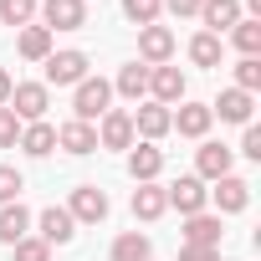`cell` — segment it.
<instances>
[{
    "label": "cell",
    "instance_id": "33",
    "mask_svg": "<svg viewBox=\"0 0 261 261\" xmlns=\"http://www.w3.org/2000/svg\"><path fill=\"white\" fill-rule=\"evenodd\" d=\"M21 144V118L11 108H0V149H16Z\"/></svg>",
    "mask_w": 261,
    "mask_h": 261
},
{
    "label": "cell",
    "instance_id": "3",
    "mask_svg": "<svg viewBox=\"0 0 261 261\" xmlns=\"http://www.w3.org/2000/svg\"><path fill=\"white\" fill-rule=\"evenodd\" d=\"M6 108H11L21 123H41V118H46V108H51V87H46V82H16Z\"/></svg>",
    "mask_w": 261,
    "mask_h": 261
},
{
    "label": "cell",
    "instance_id": "20",
    "mask_svg": "<svg viewBox=\"0 0 261 261\" xmlns=\"http://www.w3.org/2000/svg\"><path fill=\"white\" fill-rule=\"evenodd\" d=\"M251 108H256V102H251V92H241V87H225V92L210 102V113H220L225 123H251Z\"/></svg>",
    "mask_w": 261,
    "mask_h": 261
},
{
    "label": "cell",
    "instance_id": "37",
    "mask_svg": "<svg viewBox=\"0 0 261 261\" xmlns=\"http://www.w3.org/2000/svg\"><path fill=\"white\" fill-rule=\"evenodd\" d=\"M11 87H16V82H11V72H6V67H0V108H6V102H11Z\"/></svg>",
    "mask_w": 261,
    "mask_h": 261
},
{
    "label": "cell",
    "instance_id": "24",
    "mask_svg": "<svg viewBox=\"0 0 261 261\" xmlns=\"http://www.w3.org/2000/svg\"><path fill=\"white\" fill-rule=\"evenodd\" d=\"M149 236L144 230H123L118 241H113V251H108V261H149Z\"/></svg>",
    "mask_w": 261,
    "mask_h": 261
},
{
    "label": "cell",
    "instance_id": "9",
    "mask_svg": "<svg viewBox=\"0 0 261 261\" xmlns=\"http://www.w3.org/2000/svg\"><path fill=\"white\" fill-rule=\"evenodd\" d=\"M210 123H215L210 102H179V108H169V128H179L185 139H205Z\"/></svg>",
    "mask_w": 261,
    "mask_h": 261
},
{
    "label": "cell",
    "instance_id": "27",
    "mask_svg": "<svg viewBox=\"0 0 261 261\" xmlns=\"http://www.w3.org/2000/svg\"><path fill=\"white\" fill-rule=\"evenodd\" d=\"M220 51H225V41L210 36V31H200V36L190 41V62H195V67H220Z\"/></svg>",
    "mask_w": 261,
    "mask_h": 261
},
{
    "label": "cell",
    "instance_id": "19",
    "mask_svg": "<svg viewBox=\"0 0 261 261\" xmlns=\"http://www.w3.org/2000/svg\"><path fill=\"white\" fill-rule=\"evenodd\" d=\"M21 236H31V210L11 200V205H0V246H16Z\"/></svg>",
    "mask_w": 261,
    "mask_h": 261
},
{
    "label": "cell",
    "instance_id": "4",
    "mask_svg": "<svg viewBox=\"0 0 261 261\" xmlns=\"http://www.w3.org/2000/svg\"><path fill=\"white\" fill-rule=\"evenodd\" d=\"M36 16L46 21V31H82L87 26V0H41Z\"/></svg>",
    "mask_w": 261,
    "mask_h": 261
},
{
    "label": "cell",
    "instance_id": "15",
    "mask_svg": "<svg viewBox=\"0 0 261 261\" xmlns=\"http://www.w3.org/2000/svg\"><path fill=\"white\" fill-rule=\"evenodd\" d=\"M149 92H154V102H164V108L185 102V72H179V67H149Z\"/></svg>",
    "mask_w": 261,
    "mask_h": 261
},
{
    "label": "cell",
    "instance_id": "25",
    "mask_svg": "<svg viewBox=\"0 0 261 261\" xmlns=\"http://www.w3.org/2000/svg\"><path fill=\"white\" fill-rule=\"evenodd\" d=\"M230 46H236L241 57H261V21H256V16H241V21L230 26Z\"/></svg>",
    "mask_w": 261,
    "mask_h": 261
},
{
    "label": "cell",
    "instance_id": "11",
    "mask_svg": "<svg viewBox=\"0 0 261 261\" xmlns=\"http://www.w3.org/2000/svg\"><path fill=\"white\" fill-rule=\"evenodd\" d=\"M230 164H236V149H225V144H200V154H195V179H225L230 174Z\"/></svg>",
    "mask_w": 261,
    "mask_h": 261
},
{
    "label": "cell",
    "instance_id": "8",
    "mask_svg": "<svg viewBox=\"0 0 261 261\" xmlns=\"http://www.w3.org/2000/svg\"><path fill=\"white\" fill-rule=\"evenodd\" d=\"M67 215H72L77 225H97V220H108V195H102L97 185H77L72 200H67Z\"/></svg>",
    "mask_w": 261,
    "mask_h": 261
},
{
    "label": "cell",
    "instance_id": "23",
    "mask_svg": "<svg viewBox=\"0 0 261 261\" xmlns=\"http://www.w3.org/2000/svg\"><path fill=\"white\" fill-rule=\"evenodd\" d=\"M164 210H169L164 185H139V190H134V220H159Z\"/></svg>",
    "mask_w": 261,
    "mask_h": 261
},
{
    "label": "cell",
    "instance_id": "22",
    "mask_svg": "<svg viewBox=\"0 0 261 261\" xmlns=\"http://www.w3.org/2000/svg\"><path fill=\"white\" fill-rule=\"evenodd\" d=\"M113 92H123L128 102H144V97H149V67H144V62H128V67L118 72Z\"/></svg>",
    "mask_w": 261,
    "mask_h": 261
},
{
    "label": "cell",
    "instance_id": "7",
    "mask_svg": "<svg viewBox=\"0 0 261 261\" xmlns=\"http://www.w3.org/2000/svg\"><path fill=\"white\" fill-rule=\"evenodd\" d=\"M139 57H144V67H169V57H174V31L169 26H139Z\"/></svg>",
    "mask_w": 261,
    "mask_h": 261
},
{
    "label": "cell",
    "instance_id": "32",
    "mask_svg": "<svg viewBox=\"0 0 261 261\" xmlns=\"http://www.w3.org/2000/svg\"><path fill=\"white\" fill-rule=\"evenodd\" d=\"M21 190H26L21 169H16V164H0V205H11V200H21Z\"/></svg>",
    "mask_w": 261,
    "mask_h": 261
},
{
    "label": "cell",
    "instance_id": "28",
    "mask_svg": "<svg viewBox=\"0 0 261 261\" xmlns=\"http://www.w3.org/2000/svg\"><path fill=\"white\" fill-rule=\"evenodd\" d=\"M36 6H41V0H0V21H6V26H31Z\"/></svg>",
    "mask_w": 261,
    "mask_h": 261
},
{
    "label": "cell",
    "instance_id": "35",
    "mask_svg": "<svg viewBox=\"0 0 261 261\" xmlns=\"http://www.w3.org/2000/svg\"><path fill=\"white\" fill-rule=\"evenodd\" d=\"M179 261H220L215 246H179Z\"/></svg>",
    "mask_w": 261,
    "mask_h": 261
},
{
    "label": "cell",
    "instance_id": "29",
    "mask_svg": "<svg viewBox=\"0 0 261 261\" xmlns=\"http://www.w3.org/2000/svg\"><path fill=\"white\" fill-rule=\"evenodd\" d=\"M164 11V0H123V16L134 21V26H154Z\"/></svg>",
    "mask_w": 261,
    "mask_h": 261
},
{
    "label": "cell",
    "instance_id": "5",
    "mask_svg": "<svg viewBox=\"0 0 261 261\" xmlns=\"http://www.w3.org/2000/svg\"><path fill=\"white\" fill-rule=\"evenodd\" d=\"M97 149H134V113L128 108H108L97 118Z\"/></svg>",
    "mask_w": 261,
    "mask_h": 261
},
{
    "label": "cell",
    "instance_id": "16",
    "mask_svg": "<svg viewBox=\"0 0 261 261\" xmlns=\"http://www.w3.org/2000/svg\"><path fill=\"white\" fill-rule=\"evenodd\" d=\"M179 236H185V246H215V251H220V236H225V230H220V215L200 210V215H185V230H179Z\"/></svg>",
    "mask_w": 261,
    "mask_h": 261
},
{
    "label": "cell",
    "instance_id": "36",
    "mask_svg": "<svg viewBox=\"0 0 261 261\" xmlns=\"http://www.w3.org/2000/svg\"><path fill=\"white\" fill-rule=\"evenodd\" d=\"M200 6H205V0H164L169 16H200Z\"/></svg>",
    "mask_w": 261,
    "mask_h": 261
},
{
    "label": "cell",
    "instance_id": "1",
    "mask_svg": "<svg viewBox=\"0 0 261 261\" xmlns=\"http://www.w3.org/2000/svg\"><path fill=\"white\" fill-rule=\"evenodd\" d=\"M108 102H113V82H102V77H82L72 87V118L77 123H97L108 113Z\"/></svg>",
    "mask_w": 261,
    "mask_h": 261
},
{
    "label": "cell",
    "instance_id": "13",
    "mask_svg": "<svg viewBox=\"0 0 261 261\" xmlns=\"http://www.w3.org/2000/svg\"><path fill=\"white\" fill-rule=\"evenodd\" d=\"M36 225H41L36 236H41L46 246H67V241L77 236V220L67 215V205H46V210L36 215Z\"/></svg>",
    "mask_w": 261,
    "mask_h": 261
},
{
    "label": "cell",
    "instance_id": "34",
    "mask_svg": "<svg viewBox=\"0 0 261 261\" xmlns=\"http://www.w3.org/2000/svg\"><path fill=\"white\" fill-rule=\"evenodd\" d=\"M241 154H246V159H261V128H256V123H246V134H241Z\"/></svg>",
    "mask_w": 261,
    "mask_h": 261
},
{
    "label": "cell",
    "instance_id": "26",
    "mask_svg": "<svg viewBox=\"0 0 261 261\" xmlns=\"http://www.w3.org/2000/svg\"><path fill=\"white\" fill-rule=\"evenodd\" d=\"M16 51H21L26 62H46V57H51V31H46V26H21Z\"/></svg>",
    "mask_w": 261,
    "mask_h": 261
},
{
    "label": "cell",
    "instance_id": "18",
    "mask_svg": "<svg viewBox=\"0 0 261 261\" xmlns=\"http://www.w3.org/2000/svg\"><path fill=\"white\" fill-rule=\"evenodd\" d=\"M241 16H246V6H241V0H205V6H200V21H205V31H210V36L230 31Z\"/></svg>",
    "mask_w": 261,
    "mask_h": 261
},
{
    "label": "cell",
    "instance_id": "30",
    "mask_svg": "<svg viewBox=\"0 0 261 261\" xmlns=\"http://www.w3.org/2000/svg\"><path fill=\"white\" fill-rule=\"evenodd\" d=\"M11 256H16V261H51V246H46L41 236H21V241L11 246Z\"/></svg>",
    "mask_w": 261,
    "mask_h": 261
},
{
    "label": "cell",
    "instance_id": "12",
    "mask_svg": "<svg viewBox=\"0 0 261 261\" xmlns=\"http://www.w3.org/2000/svg\"><path fill=\"white\" fill-rule=\"evenodd\" d=\"M210 200H215V210H220V215H241V210L251 205V185H246L241 174H225V179H215Z\"/></svg>",
    "mask_w": 261,
    "mask_h": 261
},
{
    "label": "cell",
    "instance_id": "10",
    "mask_svg": "<svg viewBox=\"0 0 261 261\" xmlns=\"http://www.w3.org/2000/svg\"><path fill=\"white\" fill-rule=\"evenodd\" d=\"M169 134V108L164 102H139V113H134V139H144V144H159Z\"/></svg>",
    "mask_w": 261,
    "mask_h": 261
},
{
    "label": "cell",
    "instance_id": "21",
    "mask_svg": "<svg viewBox=\"0 0 261 261\" xmlns=\"http://www.w3.org/2000/svg\"><path fill=\"white\" fill-rule=\"evenodd\" d=\"M21 149L31 154V159H46L51 149H57V128L41 118V123H21Z\"/></svg>",
    "mask_w": 261,
    "mask_h": 261
},
{
    "label": "cell",
    "instance_id": "2",
    "mask_svg": "<svg viewBox=\"0 0 261 261\" xmlns=\"http://www.w3.org/2000/svg\"><path fill=\"white\" fill-rule=\"evenodd\" d=\"M87 67H92V62H87V51H77V46L51 51V57H46V87H77L82 77H92Z\"/></svg>",
    "mask_w": 261,
    "mask_h": 261
},
{
    "label": "cell",
    "instance_id": "14",
    "mask_svg": "<svg viewBox=\"0 0 261 261\" xmlns=\"http://www.w3.org/2000/svg\"><path fill=\"white\" fill-rule=\"evenodd\" d=\"M128 174H134L139 185H154L164 174V149L159 144H134L128 149Z\"/></svg>",
    "mask_w": 261,
    "mask_h": 261
},
{
    "label": "cell",
    "instance_id": "6",
    "mask_svg": "<svg viewBox=\"0 0 261 261\" xmlns=\"http://www.w3.org/2000/svg\"><path fill=\"white\" fill-rule=\"evenodd\" d=\"M164 200H169L179 215H200V210L210 205V190H205V179H195V174H179L174 185H164Z\"/></svg>",
    "mask_w": 261,
    "mask_h": 261
},
{
    "label": "cell",
    "instance_id": "31",
    "mask_svg": "<svg viewBox=\"0 0 261 261\" xmlns=\"http://www.w3.org/2000/svg\"><path fill=\"white\" fill-rule=\"evenodd\" d=\"M236 87L241 92H256L261 87V57H241L236 62Z\"/></svg>",
    "mask_w": 261,
    "mask_h": 261
},
{
    "label": "cell",
    "instance_id": "17",
    "mask_svg": "<svg viewBox=\"0 0 261 261\" xmlns=\"http://www.w3.org/2000/svg\"><path fill=\"white\" fill-rule=\"evenodd\" d=\"M57 149H67V154H77V159H82V154H97V128H92V123H77V118L62 123V128H57Z\"/></svg>",
    "mask_w": 261,
    "mask_h": 261
}]
</instances>
